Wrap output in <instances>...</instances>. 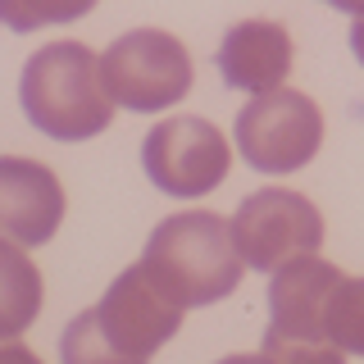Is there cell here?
<instances>
[{
	"label": "cell",
	"instance_id": "277c9868",
	"mask_svg": "<svg viewBox=\"0 0 364 364\" xmlns=\"http://www.w3.org/2000/svg\"><path fill=\"white\" fill-rule=\"evenodd\" d=\"M100 77L119 109L155 114L173 109L191 91L196 73H191V55L178 37L159 28H132L119 41H109V50L100 55Z\"/></svg>",
	"mask_w": 364,
	"mask_h": 364
},
{
	"label": "cell",
	"instance_id": "e0dca14e",
	"mask_svg": "<svg viewBox=\"0 0 364 364\" xmlns=\"http://www.w3.org/2000/svg\"><path fill=\"white\" fill-rule=\"evenodd\" d=\"M323 5H333V9H341V14H350V18H364V0H323Z\"/></svg>",
	"mask_w": 364,
	"mask_h": 364
},
{
	"label": "cell",
	"instance_id": "9c48e42d",
	"mask_svg": "<svg viewBox=\"0 0 364 364\" xmlns=\"http://www.w3.org/2000/svg\"><path fill=\"white\" fill-rule=\"evenodd\" d=\"M64 191L55 173L37 159L5 155L0 159V228L14 246H41L60 232Z\"/></svg>",
	"mask_w": 364,
	"mask_h": 364
},
{
	"label": "cell",
	"instance_id": "30bf717a",
	"mask_svg": "<svg viewBox=\"0 0 364 364\" xmlns=\"http://www.w3.org/2000/svg\"><path fill=\"white\" fill-rule=\"evenodd\" d=\"M291 60H296V46L287 37V28L269 18H246L237 28H228V37L219 41V55H214L223 82L237 91H250V96L278 91L282 77L291 73Z\"/></svg>",
	"mask_w": 364,
	"mask_h": 364
},
{
	"label": "cell",
	"instance_id": "9a60e30c",
	"mask_svg": "<svg viewBox=\"0 0 364 364\" xmlns=\"http://www.w3.org/2000/svg\"><path fill=\"white\" fill-rule=\"evenodd\" d=\"M0 364H41V360L32 355L28 346H18V341H9V346L0 350Z\"/></svg>",
	"mask_w": 364,
	"mask_h": 364
},
{
	"label": "cell",
	"instance_id": "7c38bea8",
	"mask_svg": "<svg viewBox=\"0 0 364 364\" xmlns=\"http://www.w3.org/2000/svg\"><path fill=\"white\" fill-rule=\"evenodd\" d=\"M328 341L346 355H364V278H341L328 301Z\"/></svg>",
	"mask_w": 364,
	"mask_h": 364
},
{
	"label": "cell",
	"instance_id": "7a4b0ae2",
	"mask_svg": "<svg viewBox=\"0 0 364 364\" xmlns=\"http://www.w3.org/2000/svg\"><path fill=\"white\" fill-rule=\"evenodd\" d=\"M32 128L55 141L100 136L114 119V100L100 77V55L82 41H50L23 64L18 82Z\"/></svg>",
	"mask_w": 364,
	"mask_h": 364
},
{
	"label": "cell",
	"instance_id": "ac0fdd59",
	"mask_svg": "<svg viewBox=\"0 0 364 364\" xmlns=\"http://www.w3.org/2000/svg\"><path fill=\"white\" fill-rule=\"evenodd\" d=\"M219 364H273V360L259 350V355H228V360H219Z\"/></svg>",
	"mask_w": 364,
	"mask_h": 364
},
{
	"label": "cell",
	"instance_id": "8992f818",
	"mask_svg": "<svg viewBox=\"0 0 364 364\" xmlns=\"http://www.w3.org/2000/svg\"><path fill=\"white\" fill-rule=\"evenodd\" d=\"M232 242L242 250L246 269L278 273L291 259H305L323 246V219H318L310 196L287 187H264L237 205Z\"/></svg>",
	"mask_w": 364,
	"mask_h": 364
},
{
	"label": "cell",
	"instance_id": "ba28073f",
	"mask_svg": "<svg viewBox=\"0 0 364 364\" xmlns=\"http://www.w3.org/2000/svg\"><path fill=\"white\" fill-rule=\"evenodd\" d=\"M346 278L337 264L318 255L291 259L287 269L273 273L269 282V337L282 341H328V301H333L337 282Z\"/></svg>",
	"mask_w": 364,
	"mask_h": 364
},
{
	"label": "cell",
	"instance_id": "52a82bcc",
	"mask_svg": "<svg viewBox=\"0 0 364 364\" xmlns=\"http://www.w3.org/2000/svg\"><path fill=\"white\" fill-rule=\"evenodd\" d=\"M228 164H232V151L223 132L196 114L155 123L141 141V168L164 196H205L228 178Z\"/></svg>",
	"mask_w": 364,
	"mask_h": 364
},
{
	"label": "cell",
	"instance_id": "3957f363",
	"mask_svg": "<svg viewBox=\"0 0 364 364\" xmlns=\"http://www.w3.org/2000/svg\"><path fill=\"white\" fill-rule=\"evenodd\" d=\"M141 264L182 310H196L237 291L246 259L232 242V223L210 210H187L151 232Z\"/></svg>",
	"mask_w": 364,
	"mask_h": 364
},
{
	"label": "cell",
	"instance_id": "4fadbf2b",
	"mask_svg": "<svg viewBox=\"0 0 364 364\" xmlns=\"http://www.w3.org/2000/svg\"><path fill=\"white\" fill-rule=\"evenodd\" d=\"M96 9V0H0V18L9 32H37L50 23H73Z\"/></svg>",
	"mask_w": 364,
	"mask_h": 364
},
{
	"label": "cell",
	"instance_id": "6da1fadb",
	"mask_svg": "<svg viewBox=\"0 0 364 364\" xmlns=\"http://www.w3.org/2000/svg\"><path fill=\"white\" fill-rule=\"evenodd\" d=\"M182 305L136 259L114 278L100 305L73 314L60 333L64 364H151V355L182 328Z\"/></svg>",
	"mask_w": 364,
	"mask_h": 364
},
{
	"label": "cell",
	"instance_id": "8fae6325",
	"mask_svg": "<svg viewBox=\"0 0 364 364\" xmlns=\"http://www.w3.org/2000/svg\"><path fill=\"white\" fill-rule=\"evenodd\" d=\"M0 269H5V337H18L23 323L41 310V278L37 269L23 259V250L14 242L0 246Z\"/></svg>",
	"mask_w": 364,
	"mask_h": 364
},
{
	"label": "cell",
	"instance_id": "5b68a950",
	"mask_svg": "<svg viewBox=\"0 0 364 364\" xmlns=\"http://www.w3.org/2000/svg\"><path fill=\"white\" fill-rule=\"evenodd\" d=\"M237 146L259 173H296L323 146V114L291 87L250 96V105L237 114Z\"/></svg>",
	"mask_w": 364,
	"mask_h": 364
},
{
	"label": "cell",
	"instance_id": "2e32d148",
	"mask_svg": "<svg viewBox=\"0 0 364 364\" xmlns=\"http://www.w3.org/2000/svg\"><path fill=\"white\" fill-rule=\"evenodd\" d=\"M350 50H355V60L364 64V18L350 23Z\"/></svg>",
	"mask_w": 364,
	"mask_h": 364
},
{
	"label": "cell",
	"instance_id": "5bb4252c",
	"mask_svg": "<svg viewBox=\"0 0 364 364\" xmlns=\"http://www.w3.org/2000/svg\"><path fill=\"white\" fill-rule=\"evenodd\" d=\"M264 355L273 364H346V350L333 341H282L264 333Z\"/></svg>",
	"mask_w": 364,
	"mask_h": 364
}]
</instances>
